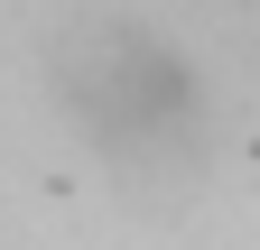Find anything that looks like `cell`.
Here are the masks:
<instances>
[{
  "label": "cell",
  "mask_w": 260,
  "mask_h": 250,
  "mask_svg": "<svg viewBox=\"0 0 260 250\" xmlns=\"http://www.w3.org/2000/svg\"><path fill=\"white\" fill-rule=\"evenodd\" d=\"M56 102L75 111V130L93 148H112L121 167H158L186 158L195 139V84L140 19H75L47 56Z\"/></svg>",
  "instance_id": "cell-1"
}]
</instances>
